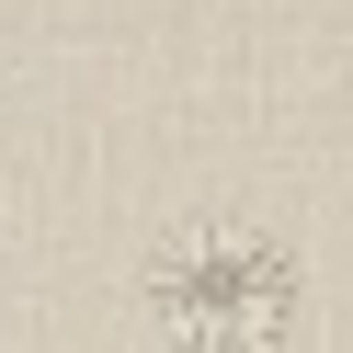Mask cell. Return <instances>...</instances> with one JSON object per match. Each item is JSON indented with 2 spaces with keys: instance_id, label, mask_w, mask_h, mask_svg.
Returning <instances> with one entry per match:
<instances>
[{
  "instance_id": "cell-1",
  "label": "cell",
  "mask_w": 353,
  "mask_h": 353,
  "mask_svg": "<svg viewBox=\"0 0 353 353\" xmlns=\"http://www.w3.org/2000/svg\"><path fill=\"white\" fill-rule=\"evenodd\" d=\"M137 319H148L160 353H285L296 319H307V262L274 228L205 216V228H171L148 251Z\"/></svg>"
}]
</instances>
